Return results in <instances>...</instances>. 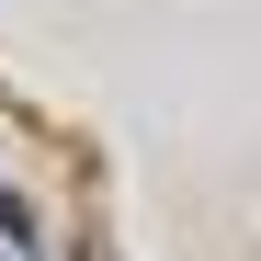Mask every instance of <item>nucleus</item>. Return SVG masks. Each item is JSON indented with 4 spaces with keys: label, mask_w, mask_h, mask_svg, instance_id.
I'll list each match as a JSON object with an SVG mask.
<instances>
[{
    "label": "nucleus",
    "mask_w": 261,
    "mask_h": 261,
    "mask_svg": "<svg viewBox=\"0 0 261 261\" xmlns=\"http://www.w3.org/2000/svg\"><path fill=\"white\" fill-rule=\"evenodd\" d=\"M0 261H12V250H0Z\"/></svg>",
    "instance_id": "obj_2"
},
{
    "label": "nucleus",
    "mask_w": 261,
    "mask_h": 261,
    "mask_svg": "<svg viewBox=\"0 0 261 261\" xmlns=\"http://www.w3.org/2000/svg\"><path fill=\"white\" fill-rule=\"evenodd\" d=\"M0 239H23V204H12V193H0Z\"/></svg>",
    "instance_id": "obj_1"
}]
</instances>
